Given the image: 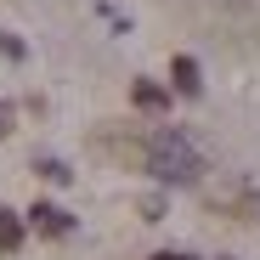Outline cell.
<instances>
[{
	"mask_svg": "<svg viewBox=\"0 0 260 260\" xmlns=\"http://www.w3.org/2000/svg\"><path fill=\"white\" fill-rule=\"evenodd\" d=\"M12 119H17V113H12V102H0V136L12 130Z\"/></svg>",
	"mask_w": 260,
	"mask_h": 260,
	"instance_id": "cell-7",
	"label": "cell"
},
{
	"mask_svg": "<svg viewBox=\"0 0 260 260\" xmlns=\"http://www.w3.org/2000/svg\"><path fill=\"white\" fill-rule=\"evenodd\" d=\"M153 260H198V254H181V249H164V254H153Z\"/></svg>",
	"mask_w": 260,
	"mask_h": 260,
	"instance_id": "cell-8",
	"label": "cell"
},
{
	"mask_svg": "<svg viewBox=\"0 0 260 260\" xmlns=\"http://www.w3.org/2000/svg\"><path fill=\"white\" fill-rule=\"evenodd\" d=\"M170 79H176V91H181V96H198V91H204V74H198L192 57H176V62H170Z\"/></svg>",
	"mask_w": 260,
	"mask_h": 260,
	"instance_id": "cell-3",
	"label": "cell"
},
{
	"mask_svg": "<svg viewBox=\"0 0 260 260\" xmlns=\"http://www.w3.org/2000/svg\"><path fill=\"white\" fill-rule=\"evenodd\" d=\"M130 102L147 108V113H164V108H170V91H158L153 79H136V85H130Z\"/></svg>",
	"mask_w": 260,
	"mask_h": 260,
	"instance_id": "cell-4",
	"label": "cell"
},
{
	"mask_svg": "<svg viewBox=\"0 0 260 260\" xmlns=\"http://www.w3.org/2000/svg\"><path fill=\"white\" fill-rule=\"evenodd\" d=\"M40 176H51V181H68L74 170H68V164H57V158H46V164H40Z\"/></svg>",
	"mask_w": 260,
	"mask_h": 260,
	"instance_id": "cell-6",
	"label": "cell"
},
{
	"mask_svg": "<svg viewBox=\"0 0 260 260\" xmlns=\"http://www.w3.org/2000/svg\"><path fill=\"white\" fill-rule=\"evenodd\" d=\"M28 221H34V232H46V238H68V232H74V215H68L62 204H46V198L28 209Z\"/></svg>",
	"mask_w": 260,
	"mask_h": 260,
	"instance_id": "cell-2",
	"label": "cell"
},
{
	"mask_svg": "<svg viewBox=\"0 0 260 260\" xmlns=\"http://www.w3.org/2000/svg\"><path fill=\"white\" fill-rule=\"evenodd\" d=\"M147 170L164 187H192L204 176V153L181 136V130H158V136L147 142Z\"/></svg>",
	"mask_w": 260,
	"mask_h": 260,
	"instance_id": "cell-1",
	"label": "cell"
},
{
	"mask_svg": "<svg viewBox=\"0 0 260 260\" xmlns=\"http://www.w3.org/2000/svg\"><path fill=\"white\" fill-rule=\"evenodd\" d=\"M17 243H23V221H17L12 209H0V254H12Z\"/></svg>",
	"mask_w": 260,
	"mask_h": 260,
	"instance_id": "cell-5",
	"label": "cell"
}]
</instances>
